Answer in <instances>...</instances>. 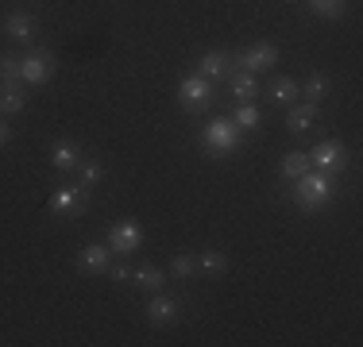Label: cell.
<instances>
[{
    "label": "cell",
    "instance_id": "cell-19",
    "mask_svg": "<svg viewBox=\"0 0 363 347\" xmlns=\"http://www.w3.org/2000/svg\"><path fill=\"white\" fill-rule=\"evenodd\" d=\"M259 120H263V112H259L252 101H240V104H236V112H232V124H236L240 132H255Z\"/></svg>",
    "mask_w": 363,
    "mask_h": 347
},
{
    "label": "cell",
    "instance_id": "cell-9",
    "mask_svg": "<svg viewBox=\"0 0 363 347\" xmlns=\"http://www.w3.org/2000/svg\"><path fill=\"white\" fill-rule=\"evenodd\" d=\"M77 266H82L85 274H108V266H112L108 243H85V247L77 251Z\"/></svg>",
    "mask_w": 363,
    "mask_h": 347
},
{
    "label": "cell",
    "instance_id": "cell-10",
    "mask_svg": "<svg viewBox=\"0 0 363 347\" xmlns=\"http://www.w3.org/2000/svg\"><path fill=\"white\" fill-rule=\"evenodd\" d=\"M232 69H236V62H232V55H224V50H205L201 62H197V74L209 77V81H224Z\"/></svg>",
    "mask_w": 363,
    "mask_h": 347
},
{
    "label": "cell",
    "instance_id": "cell-2",
    "mask_svg": "<svg viewBox=\"0 0 363 347\" xmlns=\"http://www.w3.org/2000/svg\"><path fill=\"white\" fill-rule=\"evenodd\" d=\"M201 147L213 154V159H224L240 147V127L232 124V116H213L209 124L201 127Z\"/></svg>",
    "mask_w": 363,
    "mask_h": 347
},
{
    "label": "cell",
    "instance_id": "cell-6",
    "mask_svg": "<svg viewBox=\"0 0 363 347\" xmlns=\"http://www.w3.org/2000/svg\"><path fill=\"white\" fill-rule=\"evenodd\" d=\"M105 243H108V251H116V255H132V251L143 247V228L135 220H120V224L108 228Z\"/></svg>",
    "mask_w": 363,
    "mask_h": 347
},
{
    "label": "cell",
    "instance_id": "cell-5",
    "mask_svg": "<svg viewBox=\"0 0 363 347\" xmlns=\"http://www.w3.org/2000/svg\"><path fill=\"white\" fill-rule=\"evenodd\" d=\"M50 74H55V55L50 50H28V55L20 58V81L23 85H47Z\"/></svg>",
    "mask_w": 363,
    "mask_h": 347
},
{
    "label": "cell",
    "instance_id": "cell-12",
    "mask_svg": "<svg viewBox=\"0 0 363 347\" xmlns=\"http://www.w3.org/2000/svg\"><path fill=\"white\" fill-rule=\"evenodd\" d=\"M50 166H55L58 174H70L82 166V151H77V143H70V139H58L55 147H50Z\"/></svg>",
    "mask_w": 363,
    "mask_h": 347
},
{
    "label": "cell",
    "instance_id": "cell-13",
    "mask_svg": "<svg viewBox=\"0 0 363 347\" xmlns=\"http://www.w3.org/2000/svg\"><path fill=\"white\" fill-rule=\"evenodd\" d=\"M23 104H28V93L20 81H0V116H20Z\"/></svg>",
    "mask_w": 363,
    "mask_h": 347
},
{
    "label": "cell",
    "instance_id": "cell-25",
    "mask_svg": "<svg viewBox=\"0 0 363 347\" xmlns=\"http://www.w3.org/2000/svg\"><path fill=\"white\" fill-rule=\"evenodd\" d=\"M170 274L174 278H194L197 274V258L194 255H174L170 258Z\"/></svg>",
    "mask_w": 363,
    "mask_h": 347
},
{
    "label": "cell",
    "instance_id": "cell-1",
    "mask_svg": "<svg viewBox=\"0 0 363 347\" xmlns=\"http://www.w3.org/2000/svg\"><path fill=\"white\" fill-rule=\"evenodd\" d=\"M333 201V178L321 170H306L301 178H294V205L301 212H317Z\"/></svg>",
    "mask_w": 363,
    "mask_h": 347
},
{
    "label": "cell",
    "instance_id": "cell-3",
    "mask_svg": "<svg viewBox=\"0 0 363 347\" xmlns=\"http://www.w3.org/2000/svg\"><path fill=\"white\" fill-rule=\"evenodd\" d=\"M309 154V170H321V174H340L344 166H348V147L340 143V139H325V143H317Z\"/></svg>",
    "mask_w": 363,
    "mask_h": 347
},
{
    "label": "cell",
    "instance_id": "cell-24",
    "mask_svg": "<svg viewBox=\"0 0 363 347\" xmlns=\"http://www.w3.org/2000/svg\"><path fill=\"white\" fill-rule=\"evenodd\" d=\"M301 93H306V101H321L328 93V74H309V81Z\"/></svg>",
    "mask_w": 363,
    "mask_h": 347
},
{
    "label": "cell",
    "instance_id": "cell-20",
    "mask_svg": "<svg viewBox=\"0 0 363 347\" xmlns=\"http://www.w3.org/2000/svg\"><path fill=\"white\" fill-rule=\"evenodd\" d=\"M197 271L209 274V278H220L228 271V258H224L220 251H201V255H197Z\"/></svg>",
    "mask_w": 363,
    "mask_h": 347
},
{
    "label": "cell",
    "instance_id": "cell-4",
    "mask_svg": "<svg viewBox=\"0 0 363 347\" xmlns=\"http://www.w3.org/2000/svg\"><path fill=\"white\" fill-rule=\"evenodd\" d=\"M178 101H182V108H186V112H205L213 104V81H209V77H201V74L182 77V81H178Z\"/></svg>",
    "mask_w": 363,
    "mask_h": 347
},
{
    "label": "cell",
    "instance_id": "cell-7",
    "mask_svg": "<svg viewBox=\"0 0 363 347\" xmlns=\"http://www.w3.org/2000/svg\"><path fill=\"white\" fill-rule=\"evenodd\" d=\"M232 62H236L240 69H247V74H263V69H271L274 62H279V47H274V42H255V47L240 50Z\"/></svg>",
    "mask_w": 363,
    "mask_h": 347
},
{
    "label": "cell",
    "instance_id": "cell-28",
    "mask_svg": "<svg viewBox=\"0 0 363 347\" xmlns=\"http://www.w3.org/2000/svg\"><path fill=\"white\" fill-rule=\"evenodd\" d=\"M8 143V124H4V116H0V147Z\"/></svg>",
    "mask_w": 363,
    "mask_h": 347
},
{
    "label": "cell",
    "instance_id": "cell-14",
    "mask_svg": "<svg viewBox=\"0 0 363 347\" xmlns=\"http://www.w3.org/2000/svg\"><path fill=\"white\" fill-rule=\"evenodd\" d=\"M4 31L12 35L16 42H31V39H35V16H31V12H12L4 20Z\"/></svg>",
    "mask_w": 363,
    "mask_h": 347
},
{
    "label": "cell",
    "instance_id": "cell-21",
    "mask_svg": "<svg viewBox=\"0 0 363 347\" xmlns=\"http://www.w3.org/2000/svg\"><path fill=\"white\" fill-rule=\"evenodd\" d=\"M348 0H309V12L321 16V20H340Z\"/></svg>",
    "mask_w": 363,
    "mask_h": 347
},
{
    "label": "cell",
    "instance_id": "cell-8",
    "mask_svg": "<svg viewBox=\"0 0 363 347\" xmlns=\"http://www.w3.org/2000/svg\"><path fill=\"white\" fill-rule=\"evenodd\" d=\"M178 317H182V301L178 297L151 293V301H147V324H151V328H170Z\"/></svg>",
    "mask_w": 363,
    "mask_h": 347
},
{
    "label": "cell",
    "instance_id": "cell-18",
    "mask_svg": "<svg viewBox=\"0 0 363 347\" xmlns=\"http://www.w3.org/2000/svg\"><path fill=\"white\" fill-rule=\"evenodd\" d=\"M267 93H271V101H274V104L290 108V104L298 101V81H294V77H274L271 89H267Z\"/></svg>",
    "mask_w": 363,
    "mask_h": 347
},
{
    "label": "cell",
    "instance_id": "cell-27",
    "mask_svg": "<svg viewBox=\"0 0 363 347\" xmlns=\"http://www.w3.org/2000/svg\"><path fill=\"white\" fill-rule=\"evenodd\" d=\"M108 274H112V282H128V278H132V266H108Z\"/></svg>",
    "mask_w": 363,
    "mask_h": 347
},
{
    "label": "cell",
    "instance_id": "cell-17",
    "mask_svg": "<svg viewBox=\"0 0 363 347\" xmlns=\"http://www.w3.org/2000/svg\"><path fill=\"white\" fill-rule=\"evenodd\" d=\"M132 282L140 285L143 293H159V290H162V282H167V274H162L155 263H143L140 271H132Z\"/></svg>",
    "mask_w": 363,
    "mask_h": 347
},
{
    "label": "cell",
    "instance_id": "cell-16",
    "mask_svg": "<svg viewBox=\"0 0 363 347\" xmlns=\"http://www.w3.org/2000/svg\"><path fill=\"white\" fill-rule=\"evenodd\" d=\"M228 85H232V97H236V101H252L255 93H259L255 74H247V69H240V66L228 74Z\"/></svg>",
    "mask_w": 363,
    "mask_h": 347
},
{
    "label": "cell",
    "instance_id": "cell-23",
    "mask_svg": "<svg viewBox=\"0 0 363 347\" xmlns=\"http://www.w3.org/2000/svg\"><path fill=\"white\" fill-rule=\"evenodd\" d=\"M0 81H20V55H0Z\"/></svg>",
    "mask_w": 363,
    "mask_h": 347
},
{
    "label": "cell",
    "instance_id": "cell-15",
    "mask_svg": "<svg viewBox=\"0 0 363 347\" xmlns=\"http://www.w3.org/2000/svg\"><path fill=\"white\" fill-rule=\"evenodd\" d=\"M82 208V186H62V189H55V197H50V212H58V216H70Z\"/></svg>",
    "mask_w": 363,
    "mask_h": 347
},
{
    "label": "cell",
    "instance_id": "cell-26",
    "mask_svg": "<svg viewBox=\"0 0 363 347\" xmlns=\"http://www.w3.org/2000/svg\"><path fill=\"white\" fill-rule=\"evenodd\" d=\"M101 178H105V166H101V162L97 159H93V162H82V181H77V186H101Z\"/></svg>",
    "mask_w": 363,
    "mask_h": 347
},
{
    "label": "cell",
    "instance_id": "cell-11",
    "mask_svg": "<svg viewBox=\"0 0 363 347\" xmlns=\"http://www.w3.org/2000/svg\"><path fill=\"white\" fill-rule=\"evenodd\" d=\"M317 116H321V108H317V101H301V104H290V116H286V124H290V132H294V135H306L309 127L317 124Z\"/></svg>",
    "mask_w": 363,
    "mask_h": 347
},
{
    "label": "cell",
    "instance_id": "cell-22",
    "mask_svg": "<svg viewBox=\"0 0 363 347\" xmlns=\"http://www.w3.org/2000/svg\"><path fill=\"white\" fill-rule=\"evenodd\" d=\"M306 170H309V154H306V151H290L286 159H282V174H286L290 181H294V178H301Z\"/></svg>",
    "mask_w": 363,
    "mask_h": 347
}]
</instances>
